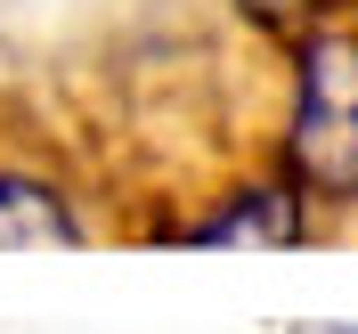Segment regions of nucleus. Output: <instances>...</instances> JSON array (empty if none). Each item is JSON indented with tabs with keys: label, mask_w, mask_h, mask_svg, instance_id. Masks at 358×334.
Instances as JSON below:
<instances>
[{
	"label": "nucleus",
	"mask_w": 358,
	"mask_h": 334,
	"mask_svg": "<svg viewBox=\"0 0 358 334\" xmlns=\"http://www.w3.org/2000/svg\"><path fill=\"white\" fill-rule=\"evenodd\" d=\"M293 172L358 204V25H310L293 49Z\"/></svg>",
	"instance_id": "obj_1"
},
{
	"label": "nucleus",
	"mask_w": 358,
	"mask_h": 334,
	"mask_svg": "<svg viewBox=\"0 0 358 334\" xmlns=\"http://www.w3.org/2000/svg\"><path fill=\"white\" fill-rule=\"evenodd\" d=\"M187 245H212V253H228V245H301V196L277 188V179L236 188L212 221L187 228Z\"/></svg>",
	"instance_id": "obj_2"
},
{
	"label": "nucleus",
	"mask_w": 358,
	"mask_h": 334,
	"mask_svg": "<svg viewBox=\"0 0 358 334\" xmlns=\"http://www.w3.org/2000/svg\"><path fill=\"white\" fill-rule=\"evenodd\" d=\"M49 245H82L73 204L33 172H0V253H49Z\"/></svg>",
	"instance_id": "obj_3"
},
{
	"label": "nucleus",
	"mask_w": 358,
	"mask_h": 334,
	"mask_svg": "<svg viewBox=\"0 0 358 334\" xmlns=\"http://www.w3.org/2000/svg\"><path fill=\"white\" fill-rule=\"evenodd\" d=\"M245 8H261V17H293V8H326V0H245Z\"/></svg>",
	"instance_id": "obj_4"
}]
</instances>
